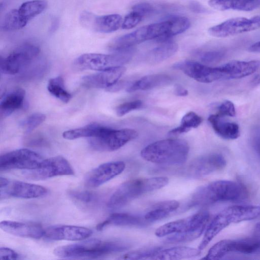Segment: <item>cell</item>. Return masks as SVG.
Here are the masks:
<instances>
[{
	"label": "cell",
	"instance_id": "ffe728a7",
	"mask_svg": "<svg viewBox=\"0 0 260 260\" xmlns=\"http://www.w3.org/2000/svg\"><path fill=\"white\" fill-rule=\"evenodd\" d=\"M173 68L181 71L200 82L209 83L220 80L217 67H209L196 61L184 60L175 63Z\"/></svg>",
	"mask_w": 260,
	"mask_h": 260
},
{
	"label": "cell",
	"instance_id": "5b68a950",
	"mask_svg": "<svg viewBox=\"0 0 260 260\" xmlns=\"http://www.w3.org/2000/svg\"><path fill=\"white\" fill-rule=\"evenodd\" d=\"M166 177L130 180L121 184L110 198L107 206L111 209L121 208L146 193L159 189L168 184Z\"/></svg>",
	"mask_w": 260,
	"mask_h": 260
},
{
	"label": "cell",
	"instance_id": "b9f144b4",
	"mask_svg": "<svg viewBox=\"0 0 260 260\" xmlns=\"http://www.w3.org/2000/svg\"><path fill=\"white\" fill-rule=\"evenodd\" d=\"M216 114L221 117L235 116L236 115V110L234 104L229 100L224 101L218 107Z\"/></svg>",
	"mask_w": 260,
	"mask_h": 260
},
{
	"label": "cell",
	"instance_id": "f1b7e54d",
	"mask_svg": "<svg viewBox=\"0 0 260 260\" xmlns=\"http://www.w3.org/2000/svg\"><path fill=\"white\" fill-rule=\"evenodd\" d=\"M172 81L170 76L165 74H153L143 77L127 87L126 91L133 92L164 86Z\"/></svg>",
	"mask_w": 260,
	"mask_h": 260
},
{
	"label": "cell",
	"instance_id": "e575fe53",
	"mask_svg": "<svg viewBox=\"0 0 260 260\" xmlns=\"http://www.w3.org/2000/svg\"><path fill=\"white\" fill-rule=\"evenodd\" d=\"M69 195L75 202L85 206L95 204L98 199L95 193L87 190H72Z\"/></svg>",
	"mask_w": 260,
	"mask_h": 260
},
{
	"label": "cell",
	"instance_id": "bcb514c9",
	"mask_svg": "<svg viewBox=\"0 0 260 260\" xmlns=\"http://www.w3.org/2000/svg\"><path fill=\"white\" fill-rule=\"evenodd\" d=\"M189 7L190 9L195 13H204L207 11L202 5L196 1H191Z\"/></svg>",
	"mask_w": 260,
	"mask_h": 260
},
{
	"label": "cell",
	"instance_id": "6da1fadb",
	"mask_svg": "<svg viewBox=\"0 0 260 260\" xmlns=\"http://www.w3.org/2000/svg\"><path fill=\"white\" fill-rule=\"evenodd\" d=\"M189 145L183 140L169 139L153 142L141 152L145 160L162 165H178L184 163L188 157Z\"/></svg>",
	"mask_w": 260,
	"mask_h": 260
},
{
	"label": "cell",
	"instance_id": "74e56055",
	"mask_svg": "<svg viewBox=\"0 0 260 260\" xmlns=\"http://www.w3.org/2000/svg\"><path fill=\"white\" fill-rule=\"evenodd\" d=\"M224 55V52L223 51L217 50L201 51L198 53L201 61L206 64L216 62L221 60Z\"/></svg>",
	"mask_w": 260,
	"mask_h": 260
},
{
	"label": "cell",
	"instance_id": "7a4b0ae2",
	"mask_svg": "<svg viewBox=\"0 0 260 260\" xmlns=\"http://www.w3.org/2000/svg\"><path fill=\"white\" fill-rule=\"evenodd\" d=\"M123 243L105 241L91 239L80 243L60 246L55 248L54 254L64 258H94L128 249Z\"/></svg>",
	"mask_w": 260,
	"mask_h": 260
},
{
	"label": "cell",
	"instance_id": "f35d334b",
	"mask_svg": "<svg viewBox=\"0 0 260 260\" xmlns=\"http://www.w3.org/2000/svg\"><path fill=\"white\" fill-rule=\"evenodd\" d=\"M158 248H147L129 252L123 255L120 258L122 259H150Z\"/></svg>",
	"mask_w": 260,
	"mask_h": 260
},
{
	"label": "cell",
	"instance_id": "2e32d148",
	"mask_svg": "<svg viewBox=\"0 0 260 260\" xmlns=\"http://www.w3.org/2000/svg\"><path fill=\"white\" fill-rule=\"evenodd\" d=\"M1 199L14 197L35 199L43 197L48 193L47 188L40 185L20 181L10 180L1 177Z\"/></svg>",
	"mask_w": 260,
	"mask_h": 260
},
{
	"label": "cell",
	"instance_id": "ab89813d",
	"mask_svg": "<svg viewBox=\"0 0 260 260\" xmlns=\"http://www.w3.org/2000/svg\"><path fill=\"white\" fill-rule=\"evenodd\" d=\"M143 105L140 100H135L122 103L116 108V113L117 116L121 117L129 112L140 109Z\"/></svg>",
	"mask_w": 260,
	"mask_h": 260
},
{
	"label": "cell",
	"instance_id": "9c48e42d",
	"mask_svg": "<svg viewBox=\"0 0 260 260\" xmlns=\"http://www.w3.org/2000/svg\"><path fill=\"white\" fill-rule=\"evenodd\" d=\"M46 0H31L23 3L18 9L10 11L5 16L1 28L5 31L23 28L34 17L47 7Z\"/></svg>",
	"mask_w": 260,
	"mask_h": 260
},
{
	"label": "cell",
	"instance_id": "484cf974",
	"mask_svg": "<svg viewBox=\"0 0 260 260\" xmlns=\"http://www.w3.org/2000/svg\"><path fill=\"white\" fill-rule=\"evenodd\" d=\"M144 217L124 213H115L96 226V230L101 231L110 225L118 226H141L147 224Z\"/></svg>",
	"mask_w": 260,
	"mask_h": 260
},
{
	"label": "cell",
	"instance_id": "603a6c76",
	"mask_svg": "<svg viewBox=\"0 0 260 260\" xmlns=\"http://www.w3.org/2000/svg\"><path fill=\"white\" fill-rule=\"evenodd\" d=\"M1 229L4 232L16 236L39 239L44 236V229L38 224L15 221L4 220Z\"/></svg>",
	"mask_w": 260,
	"mask_h": 260
},
{
	"label": "cell",
	"instance_id": "d6986e66",
	"mask_svg": "<svg viewBox=\"0 0 260 260\" xmlns=\"http://www.w3.org/2000/svg\"><path fill=\"white\" fill-rule=\"evenodd\" d=\"M125 168L122 161L106 162L88 172L84 178L86 186L96 187L120 174Z\"/></svg>",
	"mask_w": 260,
	"mask_h": 260
},
{
	"label": "cell",
	"instance_id": "d6a6232c",
	"mask_svg": "<svg viewBox=\"0 0 260 260\" xmlns=\"http://www.w3.org/2000/svg\"><path fill=\"white\" fill-rule=\"evenodd\" d=\"M47 87L50 94L63 103H68L72 98L71 94L66 88L63 78L60 76L50 79Z\"/></svg>",
	"mask_w": 260,
	"mask_h": 260
},
{
	"label": "cell",
	"instance_id": "7bdbcfd3",
	"mask_svg": "<svg viewBox=\"0 0 260 260\" xmlns=\"http://www.w3.org/2000/svg\"><path fill=\"white\" fill-rule=\"evenodd\" d=\"M133 11L140 14L143 18L144 16L149 15L154 11L153 6L146 3H142L135 5L132 8Z\"/></svg>",
	"mask_w": 260,
	"mask_h": 260
},
{
	"label": "cell",
	"instance_id": "836d02e7",
	"mask_svg": "<svg viewBox=\"0 0 260 260\" xmlns=\"http://www.w3.org/2000/svg\"><path fill=\"white\" fill-rule=\"evenodd\" d=\"M203 118L194 112H189L182 117L179 126L170 131V136L178 135L198 127L202 122Z\"/></svg>",
	"mask_w": 260,
	"mask_h": 260
},
{
	"label": "cell",
	"instance_id": "d590c367",
	"mask_svg": "<svg viewBox=\"0 0 260 260\" xmlns=\"http://www.w3.org/2000/svg\"><path fill=\"white\" fill-rule=\"evenodd\" d=\"M171 22L169 38L181 34L187 30L190 26L189 19L184 16H173L169 19Z\"/></svg>",
	"mask_w": 260,
	"mask_h": 260
},
{
	"label": "cell",
	"instance_id": "277c9868",
	"mask_svg": "<svg viewBox=\"0 0 260 260\" xmlns=\"http://www.w3.org/2000/svg\"><path fill=\"white\" fill-rule=\"evenodd\" d=\"M245 194L243 186L230 180H217L198 188L193 193L190 204L205 206L240 200Z\"/></svg>",
	"mask_w": 260,
	"mask_h": 260
},
{
	"label": "cell",
	"instance_id": "8992f818",
	"mask_svg": "<svg viewBox=\"0 0 260 260\" xmlns=\"http://www.w3.org/2000/svg\"><path fill=\"white\" fill-rule=\"evenodd\" d=\"M209 218L208 212L200 211L190 216L166 223L159 227L155 234L159 237L178 234L180 242H189L201 236Z\"/></svg>",
	"mask_w": 260,
	"mask_h": 260
},
{
	"label": "cell",
	"instance_id": "30bf717a",
	"mask_svg": "<svg viewBox=\"0 0 260 260\" xmlns=\"http://www.w3.org/2000/svg\"><path fill=\"white\" fill-rule=\"evenodd\" d=\"M138 134L131 128L115 129L104 126L99 134L89 138L91 148L100 151H113L135 139Z\"/></svg>",
	"mask_w": 260,
	"mask_h": 260
},
{
	"label": "cell",
	"instance_id": "c3c4849f",
	"mask_svg": "<svg viewBox=\"0 0 260 260\" xmlns=\"http://www.w3.org/2000/svg\"><path fill=\"white\" fill-rule=\"evenodd\" d=\"M248 50L251 52H260V41L251 45Z\"/></svg>",
	"mask_w": 260,
	"mask_h": 260
},
{
	"label": "cell",
	"instance_id": "4316f807",
	"mask_svg": "<svg viewBox=\"0 0 260 260\" xmlns=\"http://www.w3.org/2000/svg\"><path fill=\"white\" fill-rule=\"evenodd\" d=\"M216 114L208 117V121L215 133L225 140H235L239 137L240 131L239 126L235 122L225 121Z\"/></svg>",
	"mask_w": 260,
	"mask_h": 260
},
{
	"label": "cell",
	"instance_id": "7c38bea8",
	"mask_svg": "<svg viewBox=\"0 0 260 260\" xmlns=\"http://www.w3.org/2000/svg\"><path fill=\"white\" fill-rule=\"evenodd\" d=\"M39 48L25 43L12 51L6 57H1L0 71L6 75H15L27 67L38 55Z\"/></svg>",
	"mask_w": 260,
	"mask_h": 260
},
{
	"label": "cell",
	"instance_id": "52a82bcc",
	"mask_svg": "<svg viewBox=\"0 0 260 260\" xmlns=\"http://www.w3.org/2000/svg\"><path fill=\"white\" fill-rule=\"evenodd\" d=\"M170 27L169 19L143 26L131 33L113 39L108 44V48L112 51L118 52L152 39L164 42L169 39Z\"/></svg>",
	"mask_w": 260,
	"mask_h": 260
},
{
	"label": "cell",
	"instance_id": "7dc6e473",
	"mask_svg": "<svg viewBox=\"0 0 260 260\" xmlns=\"http://www.w3.org/2000/svg\"><path fill=\"white\" fill-rule=\"evenodd\" d=\"M174 87V93L177 96H184L188 93L187 90L180 84H176Z\"/></svg>",
	"mask_w": 260,
	"mask_h": 260
},
{
	"label": "cell",
	"instance_id": "3957f363",
	"mask_svg": "<svg viewBox=\"0 0 260 260\" xmlns=\"http://www.w3.org/2000/svg\"><path fill=\"white\" fill-rule=\"evenodd\" d=\"M260 215V207L253 205H234L219 213L211 221L205 231L198 248H205L221 231L233 223L250 220Z\"/></svg>",
	"mask_w": 260,
	"mask_h": 260
},
{
	"label": "cell",
	"instance_id": "83f0119b",
	"mask_svg": "<svg viewBox=\"0 0 260 260\" xmlns=\"http://www.w3.org/2000/svg\"><path fill=\"white\" fill-rule=\"evenodd\" d=\"M208 4L218 11H251L260 7V0H209Z\"/></svg>",
	"mask_w": 260,
	"mask_h": 260
},
{
	"label": "cell",
	"instance_id": "1f68e13d",
	"mask_svg": "<svg viewBox=\"0 0 260 260\" xmlns=\"http://www.w3.org/2000/svg\"><path fill=\"white\" fill-rule=\"evenodd\" d=\"M103 125L98 123H92L83 127L72 129L64 132L62 137L67 140H75L80 138H91L99 135Z\"/></svg>",
	"mask_w": 260,
	"mask_h": 260
},
{
	"label": "cell",
	"instance_id": "681fc988",
	"mask_svg": "<svg viewBox=\"0 0 260 260\" xmlns=\"http://www.w3.org/2000/svg\"><path fill=\"white\" fill-rule=\"evenodd\" d=\"M251 84L253 86H256L260 84V72L254 77Z\"/></svg>",
	"mask_w": 260,
	"mask_h": 260
},
{
	"label": "cell",
	"instance_id": "8d00e7d4",
	"mask_svg": "<svg viewBox=\"0 0 260 260\" xmlns=\"http://www.w3.org/2000/svg\"><path fill=\"white\" fill-rule=\"evenodd\" d=\"M46 116L41 113H35L27 117L20 122L21 127L27 133H30L42 123Z\"/></svg>",
	"mask_w": 260,
	"mask_h": 260
},
{
	"label": "cell",
	"instance_id": "8fae6325",
	"mask_svg": "<svg viewBox=\"0 0 260 260\" xmlns=\"http://www.w3.org/2000/svg\"><path fill=\"white\" fill-rule=\"evenodd\" d=\"M244 254L260 252V237H252L239 240H222L215 244L203 258L205 259H219L230 252Z\"/></svg>",
	"mask_w": 260,
	"mask_h": 260
},
{
	"label": "cell",
	"instance_id": "ba28073f",
	"mask_svg": "<svg viewBox=\"0 0 260 260\" xmlns=\"http://www.w3.org/2000/svg\"><path fill=\"white\" fill-rule=\"evenodd\" d=\"M131 57V52L126 50L112 54L85 53L77 57L74 64L80 70L101 71L123 66Z\"/></svg>",
	"mask_w": 260,
	"mask_h": 260
},
{
	"label": "cell",
	"instance_id": "e0dca14e",
	"mask_svg": "<svg viewBox=\"0 0 260 260\" xmlns=\"http://www.w3.org/2000/svg\"><path fill=\"white\" fill-rule=\"evenodd\" d=\"M81 25L93 31L109 33L117 30L122 23L121 16L117 14L98 16L89 11L82 12L79 17Z\"/></svg>",
	"mask_w": 260,
	"mask_h": 260
},
{
	"label": "cell",
	"instance_id": "5bb4252c",
	"mask_svg": "<svg viewBox=\"0 0 260 260\" xmlns=\"http://www.w3.org/2000/svg\"><path fill=\"white\" fill-rule=\"evenodd\" d=\"M260 28V16L251 18L235 17L228 19L208 29L210 35L226 38L251 31Z\"/></svg>",
	"mask_w": 260,
	"mask_h": 260
},
{
	"label": "cell",
	"instance_id": "cb8c5ba5",
	"mask_svg": "<svg viewBox=\"0 0 260 260\" xmlns=\"http://www.w3.org/2000/svg\"><path fill=\"white\" fill-rule=\"evenodd\" d=\"M25 95V90L21 88H15L6 93L0 101L1 118L8 117L20 109L23 106Z\"/></svg>",
	"mask_w": 260,
	"mask_h": 260
},
{
	"label": "cell",
	"instance_id": "f6af8a7d",
	"mask_svg": "<svg viewBox=\"0 0 260 260\" xmlns=\"http://www.w3.org/2000/svg\"><path fill=\"white\" fill-rule=\"evenodd\" d=\"M19 257V254L10 248L3 247L0 248L1 259H17Z\"/></svg>",
	"mask_w": 260,
	"mask_h": 260
},
{
	"label": "cell",
	"instance_id": "4dcf8cb0",
	"mask_svg": "<svg viewBox=\"0 0 260 260\" xmlns=\"http://www.w3.org/2000/svg\"><path fill=\"white\" fill-rule=\"evenodd\" d=\"M178 50V45L172 42H164L153 48L147 55V61L151 63H160L173 56Z\"/></svg>",
	"mask_w": 260,
	"mask_h": 260
},
{
	"label": "cell",
	"instance_id": "9a60e30c",
	"mask_svg": "<svg viewBox=\"0 0 260 260\" xmlns=\"http://www.w3.org/2000/svg\"><path fill=\"white\" fill-rule=\"evenodd\" d=\"M29 179L40 180L58 176L73 175L74 170L69 161L61 156L43 159L40 167L23 173Z\"/></svg>",
	"mask_w": 260,
	"mask_h": 260
},
{
	"label": "cell",
	"instance_id": "44dd1931",
	"mask_svg": "<svg viewBox=\"0 0 260 260\" xmlns=\"http://www.w3.org/2000/svg\"><path fill=\"white\" fill-rule=\"evenodd\" d=\"M92 234L88 228L69 225H56L44 229V237L51 240L79 241L87 239Z\"/></svg>",
	"mask_w": 260,
	"mask_h": 260
},
{
	"label": "cell",
	"instance_id": "4fadbf2b",
	"mask_svg": "<svg viewBox=\"0 0 260 260\" xmlns=\"http://www.w3.org/2000/svg\"><path fill=\"white\" fill-rule=\"evenodd\" d=\"M43 160L37 153L27 149H19L1 155V171L14 169L31 170L39 168Z\"/></svg>",
	"mask_w": 260,
	"mask_h": 260
},
{
	"label": "cell",
	"instance_id": "60d3db41",
	"mask_svg": "<svg viewBox=\"0 0 260 260\" xmlns=\"http://www.w3.org/2000/svg\"><path fill=\"white\" fill-rule=\"evenodd\" d=\"M143 17L138 13L132 11L125 16L122 23V28L125 29L135 27L142 19Z\"/></svg>",
	"mask_w": 260,
	"mask_h": 260
},
{
	"label": "cell",
	"instance_id": "f546056e",
	"mask_svg": "<svg viewBox=\"0 0 260 260\" xmlns=\"http://www.w3.org/2000/svg\"><path fill=\"white\" fill-rule=\"evenodd\" d=\"M179 203L176 200H167L154 205L146 213L144 218L149 222L162 219L176 210Z\"/></svg>",
	"mask_w": 260,
	"mask_h": 260
},
{
	"label": "cell",
	"instance_id": "d4e9b609",
	"mask_svg": "<svg viewBox=\"0 0 260 260\" xmlns=\"http://www.w3.org/2000/svg\"><path fill=\"white\" fill-rule=\"evenodd\" d=\"M201 250L186 246H177L169 248H158L152 255L151 259L172 260L190 258L199 256Z\"/></svg>",
	"mask_w": 260,
	"mask_h": 260
},
{
	"label": "cell",
	"instance_id": "7402d4cb",
	"mask_svg": "<svg viewBox=\"0 0 260 260\" xmlns=\"http://www.w3.org/2000/svg\"><path fill=\"white\" fill-rule=\"evenodd\" d=\"M125 71L126 68L123 66L98 71L83 77L82 83L86 87L105 88L106 90L116 84Z\"/></svg>",
	"mask_w": 260,
	"mask_h": 260
},
{
	"label": "cell",
	"instance_id": "ac0fdd59",
	"mask_svg": "<svg viewBox=\"0 0 260 260\" xmlns=\"http://www.w3.org/2000/svg\"><path fill=\"white\" fill-rule=\"evenodd\" d=\"M226 161L219 153H211L192 160L187 168V174L193 178H200L225 168Z\"/></svg>",
	"mask_w": 260,
	"mask_h": 260
},
{
	"label": "cell",
	"instance_id": "ee69618b",
	"mask_svg": "<svg viewBox=\"0 0 260 260\" xmlns=\"http://www.w3.org/2000/svg\"><path fill=\"white\" fill-rule=\"evenodd\" d=\"M252 146L260 158V126H255L251 132Z\"/></svg>",
	"mask_w": 260,
	"mask_h": 260
}]
</instances>
